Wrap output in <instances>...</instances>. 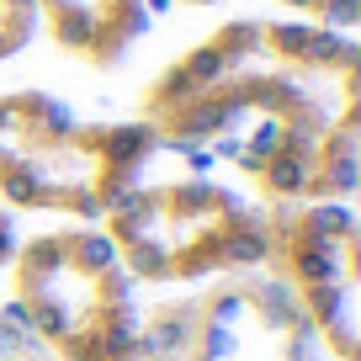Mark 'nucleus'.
Wrapping results in <instances>:
<instances>
[{"label":"nucleus","instance_id":"obj_10","mask_svg":"<svg viewBox=\"0 0 361 361\" xmlns=\"http://www.w3.org/2000/svg\"><path fill=\"white\" fill-rule=\"evenodd\" d=\"M0 361H54L43 345H32V335L11 319L6 303H0Z\"/></svg>","mask_w":361,"mask_h":361},{"label":"nucleus","instance_id":"obj_3","mask_svg":"<svg viewBox=\"0 0 361 361\" xmlns=\"http://www.w3.org/2000/svg\"><path fill=\"white\" fill-rule=\"evenodd\" d=\"M96 228L123 260L128 282L154 293L260 271L266 255V207L213 176H138Z\"/></svg>","mask_w":361,"mask_h":361},{"label":"nucleus","instance_id":"obj_7","mask_svg":"<svg viewBox=\"0 0 361 361\" xmlns=\"http://www.w3.org/2000/svg\"><path fill=\"white\" fill-rule=\"evenodd\" d=\"M37 37L85 69H117L149 32L144 0H27Z\"/></svg>","mask_w":361,"mask_h":361},{"label":"nucleus","instance_id":"obj_11","mask_svg":"<svg viewBox=\"0 0 361 361\" xmlns=\"http://www.w3.org/2000/svg\"><path fill=\"white\" fill-rule=\"evenodd\" d=\"M16 213H6L0 207V276H6V266H11V255H16Z\"/></svg>","mask_w":361,"mask_h":361},{"label":"nucleus","instance_id":"obj_5","mask_svg":"<svg viewBox=\"0 0 361 361\" xmlns=\"http://www.w3.org/2000/svg\"><path fill=\"white\" fill-rule=\"evenodd\" d=\"M138 361H324V350L266 271H239L138 303Z\"/></svg>","mask_w":361,"mask_h":361},{"label":"nucleus","instance_id":"obj_12","mask_svg":"<svg viewBox=\"0 0 361 361\" xmlns=\"http://www.w3.org/2000/svg\"><path fill=\"white\" fill-rule=\"evenodd\" d=\"M149 16L154 11H197V6H218V0H144Z\"/></svg>","mask_w":361,"mask_h":361},{"label":"nucleus","instance_id":"obj_4","mask_svg":"<svg viewBox=\"0 0 361 361\" xmlns=\"http://www.w3.org/2000/svg\"><path fill=\"white\" fill-rule=\"evenodd\" d=\"M6 308L54 361H138V287L96 224L16 239Z\"/></svg>","mask_w":361,"mask_h":361},{"label":"nucleus","instance_id":"obj_2","mask_svg":"<svg viewBox=\"0 0 361 361\" xmlns=\"http://www.w3.org/2000/svg\"><path fill=\"white\" fill-rule=\"evenodd\" d=\"M154 138L133 117H80L37 85L0 90V207L22 218L96 224L149 176Z\"/></svg>","mask_w":361,"mask_h":361},{"label":"nucleus","instance_id":"obj_8","mask_svg":"<svg viewBox=\"0 0 361 361\" xmlns=\"http://www.w3.org/2000/svg\"><path fill=\"white\" fill-rule=\"evenodd\" d=\"M282 16H298V22L314 27H335V32H356L361 22V0H266Z\"/></svg>","mask_w":361,"mask_h":361},{"label":"nucleus","instance_id":"obj_9","mask_svg":"<svg viewBox=\"0 0 361 361\" xmlns=\"http://www.w3.org/2000/svg\"><path fill=\"white\" fill-rule=\"evenodd\" d=\"M37 22H32V6L27 0H0V64H11L32 48Z\"/></svg>","mask_w":361,"mask_h":361},{"label":"nucleus","instance_id":"obj_6","mask_svg":"<svg viewBox=\"0 0 361 361\" xmlns=\"http://www.w3.org/2000/svg\"><path fill=\"white\" fill-rule=\"evenodd\" d=\"M260 271L298 303L324 361L361 356V224L350 202L266 207Z\"/></svg>","mask_w":361,"mask_h":361},{"label":"nucleus","instance_id":"obj_1","mask_svg":"<svg viewBox=\"0 0 361 361\" xmlns=\"http://www.w3.org/2000/svg\"><path fill=\"white\" fill-rule=\"evenodd\" d=\"M154 149L218 159L260 207L350 202L361 186V43L298 16H234L138 85Z\"/></svg>","mask_w":361,"mask_h":361}]
</instances>
